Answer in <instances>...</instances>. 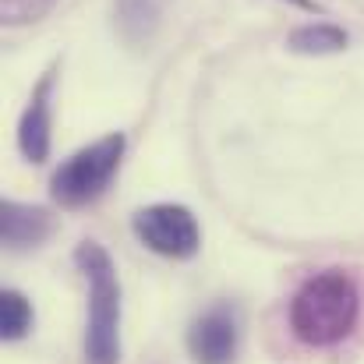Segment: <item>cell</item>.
<instances>
[{
  "label": "cell",
  "mask_w": 364,
  "mask_h": 364,
  "mask_svg": "<svg viewBox=\"0 0 364 364\" xmlns=\"http://www.w3.org/2000/svg\"><path fill=\"white\" fill-rule=\"evenodd\" d=\"M134 234L149 251H156L163 258H191L202 244V230H198V220L191 216V209L173 205V202L141 209L134 216Z\"/></svg>",
  "instance_id": "277c9868"
},
{
  "label": "cell",
  "mask_w": 364,
  "mask_h": 364,
  "mask_svg": "<svg viewBox=\"0 0 364 364\" xmlns=\"http://www.w3.org/2000/svg\"><path fill=\"white\" fill-rule=\"evenodd\" d=\"M53 82H57V68H50L39 82H36V89H32V96H28V107H25V114H21V124H18V149H21V156L28 159V163H46V156H50V110H53Z\"/></svg>",
  "instance_id": "8992f818"
},
{
  "label": "cell",
  "mask_w": 364,
  "mask_h": 364,
  "mask_svg": "<svg viewBox=\"0 0 364 364\" xmlns=\"http://www.w3.org/2000/svg\"><path fill=\"white\" fill-rule=\"evenodd\" d=\"M361 315L358 283L343 269H322L308 276L290 301V329L308 347H333L347 340Z\"/></svg>",
  "instance_id": "6da1fadb"
},
{
  "label": "cell",
  "mask_w": 364,
  "mask_h": 364,
  "mask_svg": "<svg viewBox=\"0 0 364 364\" xmlns=\"http://www.w3.org/2000/svg\"><path fill=\"white\" fill-rule=\"evenodd\" d=\"M28 329H32V304L25 301V294L4 290L0 294V336L14 343V340H25Z\"/></svg>",
  "instance_id": "30bf717a"
},
{
  "label": "cell",
  "mask_w": 364,
  "mask_h": 364,
  "mask_svg": "<svg viewBox=\"0 0 364 364\" xmlns=\"http://www.w3.org/2000/svg\"><path fill=\"white\" fill-rule=\"evenodd\" d=\"M287 46H290L294 53H340V50L347 46V32L336 28V25H326V21H318V25H301V28L290 32Z\"/></svg>",
  "instance_id": "9c48e42d"
},
{
  "label": "cell",
  "mask_w": 364,
  "mask_h": 364,
  "mask_svg": "<svg viewBox=\"0 0 364 364\" xmlns=\"http://www.w3.org/2000/svg\"><path fill=\"white\" fill-rule=\"evenodd\" d=\"M0 230H4V244L11 251L36 247L53 234V216L39 205H21V202L7 198L0 209Z\"/></svg>",
  "instance_id": "52a82bcc"
},
{
  "label": "cell",
  "mask_w": 364,
  "mask_h": 364,
  "mask_svg": "<svg viewBox=\"0 0 364 364\" xmlns=\"http://www.w3.org/2000/svg\"><path fill=\"white\" fill-rule=\"evenodd\" d=\"M75 262L89 283V318H85V364L121 361V279L110 251L96 241H82Z\"/></svg>",
  "instance_id": "7a4b0ae2"
},
{
  "label": "cell",
  "mask_w": 364,
  "mask_h": 364,
  "mask_svg": "<svg viewBox=\"0 0 364 364\" xmlns=\"http://www.w3.org/2000/svg\"><path fill=\"white\" fill-rule=\"evenodd\" d=\"M124 145H127V138H124L121 131H114V134H103L100 141L78 149L71 159H64L60 170L50 181L53 198L64 209H82V205L96 202L110 188L114 173L121 170Z\"/></svg>",
  "instance_id": "3957f363"
},
{
  "label": "cell",
  "mask_w": 364,
  "mask_h": 364,
  "mask_svg": "<svg viewBox=\"0 0 364 364\" xmlns=\"http://www.w3.org/2000/svg\"><path fill=\"white\" fill-rule=\"evenodd\" d=\"M57 0H0V18L4 25H25V21H36L43 18Z\"/></svg>",
  "instance_id": "8fae6325"
},
{
  "label": "cell",
  "mask_w": 364,
  "mask_h": 364,
  "mask_svg": "<svg viewBox=\"0 0 364 364\" xmlns=\"http://www.w3.org/2000/svg\"><path fill=\"white\" fill-rule=\"evenodd\" d=\"M166 0H117V25H121L124 39L141 46L152 39V28L163 14Z\"/></svg>",
  "instance_id": "ba28073f"
},
{
  "label": "cell",
  "mask_w": 364,
  "mask_h": 364,
  "mask_svg": "<svg viewBox=\"0 0 364 364\" xmlns=\"http://www.w3.org/2000/svg\"><path fill=\"white\" fill-rule=\"evenodd\" d=\"M241 347V315L230 304H213L188 329V354L195 364H234Z\"/></svg>",
  "instance_id": "5b68a950"
},
{
  "label": "cell",
  "mask_w": 364,
  "mask_h": 364,
  "mask_svg": "<svg viewBox=\"0 0 364 364\" xmlns=\"http://www.w3.org/2000/svg\"><path fill=\"white\" fill-rule=\"evenodd\" d=\"M294 4H301V7H308V11H318V4H315V0H294Z\"/></svg>",
  "instance_id": "7c38bea8"
}]
</instances>
